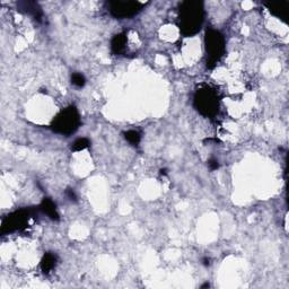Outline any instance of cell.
Returning <instances> with one entry per match:
<instances>
[{
  "label": "cell",
  "instance_id": "obj_16",
  "mask_svg": "<svg viewBox=\"0 0 289 289\" xmlns=\"http://www.w3.org/2000/svg\"><path fill=\"white\" fill-rule=\"evenodd\" d=\"M66 196H67L71 201H77V196H76L74 189L66 190Z\"/></svg>",
  "mask_w": 289,
  "mask_h": 289
},
{
  "label": "cell",
  "instance_id": "obj_7",
  "mask_svg": "<svg viewBox=\"0 0 289 289\" xmlns=\"http://www.w3.org/2000/svg\"><path fill=\"white\" fill-rule=\"evenodd\" d=\"M17 9L19 12L24 14H27V15L32 16L34 19L37 20V22H42V18H43V12H42L41 7L39 3L35 1H19L17 2Z\"/></svg>",
  "mask_w": 289,
  "mask_h": 289
},
{
  "label": "cell",
  "instance_id": "obj_1",
  "mask_svg": "<svg viewBox=\"0 0 289 289\" xmlns=\"http://www.w3.org/2000/svg\"><path fill=\"white\" fill-rule=\"evenodd\" d=\"M204 6L203 1H183L179 8L180 32L184 36H193L199 32L204 22Z\"/></svg>",
  "mask_w": 289,
  "mask_h": 289
},
{
  "label": "cell",
  "instance_id": "obj_5",
  "mask_svg": "<svg viewBox=\"0 0 289 289\" xmlns=\"http://www.w3.org/2000/svg\"><path fill=\"white\" fill-rule=\"evenodd\" d=\"M40 209H19L12 212V214L5 217L1 224V235L9 234V233H14L16 231H20V229L25 228L29 221L32 219L35 214H37Z\"/></svg>",
  "mask_w": 289,
  "mask_h": 289
},
{
  "label": "cell",
  "instance_id": "obj_12",
  "mask_svg": "<svg viewBox=\"0 0 289 289\" xmlns=\"http://www.w3.org/2000/svg\"><path fill=\"white\" fill-rule=\"evenodd\" d=\"M124 138L129 144H131L132 146H138L139 142L141 140V136L138 131L136 130H129L127 132H124Z\"/></svg>",
  "mask_w": 289,
  "mask_h": 289
},
{
  "label": "cell",
  "instance_id": "obj_18",
  "mask_svg": "<svg viewBox=\"0 0 289 289\" xmlns=\"http://www.w3.org/2000/svg\"><path fill=\"white\" fill-rule=\"evenodd\" d=\"M167 174V170L164 169V170H161V175H166Z\"/></svg>",
  "mask_w": 289,
  "mask_h": 289
},
{
  "label": "cell",
  "instance_id": "obj_6",
  "mask_svg": "<svg viewBox=\"0 0 289 289\" xmlns=\"http://www.w3.org/2000/svg\"><path fill=\"white\" fill-rule=\"evenodd\" d=\"M107 10L113 17L118 19L130 18L140 12L144 7V3L131 0H113L106 2Z\"/></svg>",
  "mask_w": 289,
  "mask_h": 289
},
{
  "label": "cell",
  "instance_id": "obj_3",
  "mask_svg": "<svg viewBox=\"0 0 289 289\" xmlns=\"http://www.w3.org/2000/svg\"><path fill=\"white\" fill-rule=\"evenodd\" d=\"M193 106L201 116L212 118L218 113L219 97L210 87H203L198 89L193 97Z\"/></svg>",
  "mask_w": 289,
  "mask_h": 289
},
{
  "label": "cell",
  "instance_id": "obj_10",
  "mask_svg": "<svg viewBox=\"0 0 289 289\" xmlns=\"http://www.w3.org/2000/svg\"><path fill=\"white\" fill-rule=\"evenodd\" d=\"M39 209L40 211L47 215L49 218L52 219V221H59L57 206H55V204L50 199V198H44V199L41 201Z\"/></svg>",
  "mask_w": 289,
  "mask_h": 289
},
{
  "label": "cell",
  "instance_id": "obj_19",
  "mask_svg": "<svg viewBox=\"0 0 289 289\" xmlns=\"http://www.w3.org/2000/svg\"><path fill=\"white\" fill-rule=\"evenodd\" d=\"M207 287L208 288L210 287V285H209V284H204V285H203V286H201V288H207Z\"/></svg>",
  "mask_w": 289,
  "mask_h": 289
},
{
  "label": "cell",
  "instance_id": "obj_2",
  "mask_svg": "<svg viewBox=\"0 0 289 289\" xmlns=\"http://www.w3.org/2000/svg\"><path fill=\"white\" fill-rule=\"evenodd\" d=\"M81 125V117L75 106H68L60 111L51 122V129L55 134L70 136L78 130Z\"/></svg>",
  "mask_w": 289,
  "mask_h": 289
},
{
  "label": "cell",
  "instance_id": "obj_9",
  "mask_svg": "<svg viewBox=\"0 0 289 289\" xmlns=\"http://www.w3.org/2000/svg\"><path fill=\"white\" fill-rule=\"evenodd\" d=\"M127 32L119 33L117 35H114L113 39L111 40V50H112V53L116 55L123 54L125 52V49H127Z\"/></svg>",
  "mask_w": 289,
  "mask_h": 289
},
{
  "label": "cell",
  "instance_id": "obj_11",
  "mask_svg": "<svg viewBox=\"0 0 289 289\" xmlns=\"http://www.w3.org/2000/svg\"><path fill=\"white\" fill-rule=\"evenodd\" d=\"M57 255L51 252H48L45 253L43 257H42L41 260V263H40V267H41V270L42 272L48 274L50 273L52 270H53V268L55 267V264H57Z\"/></svg>",
  "mask_w": 289,
  "mask_h": 289
},
{
  "label": "cell",
  "instance_id": "obj_4",
  "mask_svg": "<svg viewBox=\"0 0 289 289\" xmlns=\"http://www.w3.org/2000/svg\"><path fill=\"white\" fill-rule=\"evenodd\" d=\"M204 47L207 52V67L212 69L225 53L224 35L217 30H207L204 34Z\"/></svg>",
  "mask_w": 289,
  "mask_h": 289
},
{
  "label": "cell",
  "instance_id": "obj_15",
  "mask_svg": "<svg viewBox=\"0 0 289 289\" xmlns=\"http://www.w3.org/2000/svg\"><path fill=\"white\" fill-rule=\"evenodd\" d=\"M208 166L211 170H216L219 169V162L216 158H210L208 161Z\"/></svg>",
  "mask_w": 289,
  "mask_h": 289
},
{
  "label": "cell",
  "instance_id": "obj_13",
  "mask_svg": "<svg viewBox=\"0 0 289 289\" xmlns=\"http://www.w3.org/2000/svg\"><path fill=\"white\" fill-rule=\"evenodd\" d=\"M90 146V141L87 138H79L77 140L74 141V144L71 145V152H82L84 149L88 148Z\"/></svg>",
  "mask_w": 289,
  "mask_h": 289
},
{
  "label": "cell",
  "instance_id": "obj_14",
  "mask_svg": "<svg viewBox=\"0 0 289 289\" xmlns=\"http://www.w3.org/2000/svg\"><path fill=\"white\" fill-rule=\"evenodd\" d=\"M71 84L76 87H78V88H82V87L85 86L86 79L84 77V75L79 74V72H74L71 75Z\"/></svg>",
  "mask_w": 289,
  "mask_h": 289
},
{
  "label": "cell",
  "instance_id": "obj_8",
  "mask_svg": "<svg viewBox=\"0 0 289 289\" xmlns=\"http://www.w3.org/2000/svg\"><path fill=\"white\" fill-rule=\"evenodd\" d=\"M263 5L267 7V9L271 13V15L283 20L284 23L288 22V2H264Z\"/></svg>",
  "mask_w": 289,
  "mask_h": 289
},
{
  "label": "cell",
  "instance_id": "obj_17",
  "mask_svg": "<svg viewBox=\"0 0 289 289\" xmlns=\"http://www.w3.org/2000/svg\"><path fill=\"white\" fill-rule=\"evenodd\" d=\"M203 263H204V266H209V264H210V259H209V257H204L203 259Z\"/></svg>",
  "mask_w": 289,
  "mask_h": 289
}]
</instances>
